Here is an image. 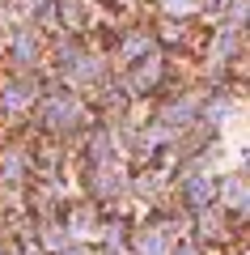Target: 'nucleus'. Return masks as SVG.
I'll list each match as a JSON object with an SVG mask.
<instances>
[{"mask_svg":"<svg viewBox=\"0 0 250 255\" xmlns=\"http://www.w3.org/2000/svg\"><path fill=\"white\" fill-rule=\"evenodd\" d=\"M13 51H17L21 60H34V38H30V34H17V43H13Z\"/></svg>","mask_w":250,"mask_h":255,"instance_id":"2","label":"nucleus"},{"mask_svg":"<svg viewBox=\"0 0 250 255\" xmlns=\"http://www.w3.org/2000/svg\"><path fill=\"white\" fill-rule=\"evenodd\" d=\"M166 247H170V243H166L161 230H149V234L140 238V251H144V255H166Z\"/></svg>","mask_w":250,"mask_h":255,"instance_id":"1","label":"nucleus"},{"mask_svg":"<svg viewBox=\"0 0 250 255\" xmlns=\"http://www.w3.org/2000/svg\"><path fill=\"white\" fill-rule=\"evenodd\" d=\"M166 9H174V13H182V9H191V0H166Z\"/></svg>","mask_w":250,"mask_h":255,"instance_id":"5","label":"nucleus"},{"mask_svg":"<svg viewBox=\"0 0 250 255\" xmlns=\"http://www.w3.org/2000/svg\"><path fill=\"white\" fill-rule=\"evenodd\" d=\"M68 255H72V251H68Z\"/></svg>","mask_w":250,"mask_h":255,"instance_id":"6","label":"nucleus"},{"mask_svg":"<svg viewBox=\"0 0 250 255\" xmlns=\"http://www.w3.org/2000/svg\"><path fill=\"white\" fill-rule=\"evenodd\" d=\"M26 98H30V85H9V94H4V102H9V107H21Z\"/></svg>","mask_w":250,"mask_h":255,"instance_id":"4","label":"nucleus"},{"mask_svg":"<svg viewBox=\"0 0 250 255\" xmlns=\"http://www.w3.org/2000/svg\"><path fill=\"white\" fill-rule=\"evenodd\" d=\"M225 196H229V204H242V200H246V187H242V179H229V183H225Z\"/></svg>","mask_w":250,"mask_h":255,"instance_id":"3","label":"nucleus"}]
</instances>
